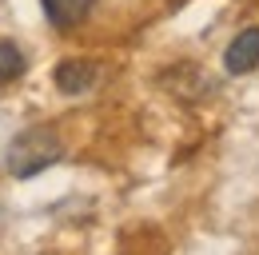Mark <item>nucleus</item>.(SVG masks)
I'll return each instance as SVG.
<instances>
[{
	"mask_svg": "<svg viewBox=\"0 0 259 255\" xmlns=\"http://www.w3.org/2000/svg\"><path fill=\"white\" fill-rule=\"evenodd\" d=\"M60 156H64V144H60V136L52 128H24L8 144V172L16 180H32L44 167L60 163Z\"/></svg>",
	"mask_w": 259,
	"mask_h": 255,
	"instance_id": "1",
	"label": "nucleus"
},
{
	"mask_svg": "<svg viewBox=\"0 0 259 255\" xmlns=\"http://www.w3.org/2000/svg\"><path fill=\"white\" fill-rule=\"evenodd\" d=\"M224 68L231 76H247L259 68V28H243L224 52Z\"/></svg>",
	"mask_w": 259,
	"mask_h": 255,
	"instance_id": "2",
	"label": "nucleus"
},
{
	"mask_svg": "<svg viewBox=\"0 0 259 255\" xmlns=\"http://www.w3.org/2000/svg\"><path fill=\"white\" fill-rule=\"evenodd\" d=\"M96 84V64L92 60H60L56 64V88L64 96H84Z\"/></svg>",
	"mask_w": 259,
	"mask_h": 255,
	"instance_id": "3",
	"label": "nucleus"
},
{
	"mask_svg": "<svg viewBox=\"0 0 259 255\" xmlns=\"http://www.w3.org/2000/svg\"><path fill=\"white\" fill-rule=\"evenodd\" d=\"M40 8L52 28H76L92 12V0H40Z\"/></svg>",
	"mask_w": 259,
	"mask_h": 255,
	"instance_id": "4",
	"label": "nucleus"
},
{
	"mask_svg": "<svg viewBox=\"0 0 259 255\" xmlns=\"http://www.w3.org/2000/svg\"><path fill=\"white\" fill-rule=\"evenodd\" d=\"M24 52L12 44V40H0V84H8V80H20L24 76Z\"/></svg>",
	"mask_w": 259,
	"mask_h": 255,
	"instance_id": "5",
	"label": "nucleus"
}]
</instances>
